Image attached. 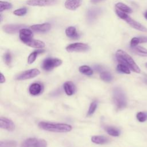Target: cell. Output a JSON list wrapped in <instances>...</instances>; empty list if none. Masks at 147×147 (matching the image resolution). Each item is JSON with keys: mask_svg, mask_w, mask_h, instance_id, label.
<instances>
[{"mask_svg": "<svg viewBox=\"0 0 147 147\" xmlns=\"http://www.w3.org/2000/svg\"><path fill=\"white\" fill-rule=\"evenodd\" d=\"M25 27L23 24H7L3 26V30L7 33L13 34L18 32L21 29Z\"/></svg>", "mask_w": 147, "mask_h": 147, "instance_id": "obj_9", "label": "cell"}, {"mask_svg": "<svg viewBox=\"0 0 147 147\" xmlns=\"http://www.w3.org/2000/svg\"><path fill=\"white\" fill-rule=\"evenodd\" d=\"M5 80H6V79L5 78V76H3V75L1 73V78H0V83L2 84V83H3L5 82Z\"/></svg>", "mask_w": 147, "mask_h": 147, "instance_id": "obj_37", "label": "cell"}, {"mask_svg": "<svg viewBox=\"0 0 147 147\" xmlns=\"http://www.w3.org/2000/svg\"><path fill=\"white\" fill-rule=\"evenodd\" d=\"M4 60L5 63L7 65H10L11 61V56L10 52H6L4 55Z\"/></svg>", "mask_w": 147, "mask_h": 147, "instance_id": "obj_34", "label": "cell"}, {"mask_svg": "<svg viewBox=\"0 0 147 147\" xmlns=\"http://www.w3.org/2000/svg\"><path fill=\"white\" fill-rule=\"evenodd\" d=\"M82 0H66L65 7L69 10H74L78 8L82 4Z\"/></svg>", "mask_w": 147, "mask_h": 147, "instance_id": "obj_17", "label": "cell"}, {"mask_svg": "<svg viewBox=\"0 0 147 147\" xmlns=\"http://www.w3.org/2000/svg\"><path fill=\"white\" fill-rule=\"evenodd\" d=\"M131 51L133 53L141 56H147V49L141 46H136L131 47Z\"/></svg>", "mask_w": 147, "mask_h": 147, "instance_id": "obj_19", "label": "cell"}, {"mask_svg": "<svg viewBox=\"0 0 147 147\" xmlns=\"http://www.w3.org/2000/svg\"><path fill=\"white\" fill-rule=\"evenodd\" d=\"M100 78L102 80L106 82H110L113 79V76L111 74L110 72L107 71H104L101 72L100 75Z\"/></svg>", "mask_w": 147, "mask_h": 147, "instance_id": "obj_25", "label": "cell"}, {"mask_svg": "<svg viewBox=\"0 0 147 147\" xmlns=\"http://www.w3.org/2000/svg\"><path fill=\"white\" fill-rule=\"evenodd\" d=\"M106 130L107 133L111 136L117 137L119 135V131L116 128L113 127H106Z\"/></svg>", "mask_w": 147, "mask_h": 147, "instance_id": "obj_27", "label": "cell"}, {"mask_svg": "<svg viewBox=\"0 0 147 147\" xmlns=\"http://www.w3.org/2000/svg\"><path fill=\"white\" fill-rule=\"evenodd\" d=\"M115 12H116L117 15L120 18H121L123 20H125L129 16L127 14H126V13H125V12H123V11H121V10H119L117 8H116V10H115Z\"/></svg>", "mask_w": 147, "mask_h": 147, "instance_id": "obj_33", "label": "cell"}, {"mask_svg": "<svg viewBox=\"0 0 147 147\" xmlns=\"http://www.w3.org/2000/svg\"><path fill=\"white\" fill-rule=\"evenodd\" d=\"M91 141L96 144H104L109 141V139L103 136H94L91 137Z\"/></svg>", "mask_w": 147, "mask_h": 147, "instance_id": "obj_21", "label": "cell"}, {"mask_svg": "<svg viewBox=\"0 0 147 147\" xmlns=\"http://www.w3.org/2000/svg\"><path fill=\"white\" fill-rule=\"evenodd\" d=\"M57 1L58 0H28L26 4L34 6H46L55 5Z\"/></svg>", "mask_w": 147, "mask_h": 147, "instance_id": "obj_8", "label": "cell"}, {"mask_svg": "<svg viewBox=\"0 0 147 147\" xmlns=\"http://www.w3.org/2000/svg\"><path fill=\"white\" fill-rule=\"evenodd\" d=\"M66 35L70 38L77 39L79 38V34L76 32V28L74 26H69L65 29Z\"/></svg>", "mask_w": 147, "mask_h": 147, "instance_id": "obj_20", "label": "cell"}, {"mask_svg": "<svg viewBox=\"0 0 147 147\" xmlns=\"http://www.w3.org/2000/svg\"><path fill=\"white\" fill-rule=\"evenodd\" d=\"M137 120L140 122H144L147 120V113L146 112H139L136 115Z\"/></svg>", "mask_w": 147, "mask_h": 147, "instance_id": "obj_30", "label": "cell"}, {"mask_svg": "<svg viewBox=\"0 0 147 147\" xmlns=\"http://www.w3.org/2000/svg\"><path fill=\"white\" fill-rule=\"evenodd\" d=\"M43 86L38 83H34L32 84L29 88V92L32 95H38L42 92Z\"/></svg>", "mask_w": 147, "mask_h": 147, "instance_id": "obj_14", "label": "cell"}, {"mask_svg": "<svg viewBox=\"0 0 147 147\" xmlns=\"http://www.w3.org/2000/svg\"><path fill=\"white\" fill-rule=\"evenodd\" d=\"M38 126L43 130L52 132L65 133L70 131L72 130V126L66 123L40 122L38 123Z\"/></svg>", "mask_w": 147, "mask_h": 147, "instance_id": "obj_2", "label": "cell"}, {"mask_svg": "<svg viewBox=\"0 0 147 147\" xmlns=\"http://www.w3.org/2000/svg\"><path fill=\"white\" fill-rule=\"evenodd\" d=\"M47 142L44 140L29 138L22 143L21 147H47Z\"/></svg>", "mask_w": 147, "mask_h": 147, "instance_id": "obj_5", "label": "cell"}, {"mask_svg": "<svg viewBox=\"0 0 147 147\" xmlns=\"http://www.w3.org/2000/svg\"><path fill=\"white\" fill-rule=\"evenodd\" d=\"M24 44L30 47L35 48H42L45 47V44L44 42L38 40L34 39L33 38V37L29 39Z\"/></svg>", "mask_w": 147, "mask_h": 147, "instance_id": "obj_16", "label": "cell"}, {"mask_svg": "<svg viewBox=\"0 0 147 147\" xmlns=\"http://www.w3.org/2000/svg\"><path fill=\"white\" fill-rule=\"evenodd\" d=\"M44 52H45V50H44V49H38V50H36V51L33 52L32 53H31L29 55V56H28V63L29 64H32L36 60L37 56L39 54L44 53Z\"/></svg>", "mask_w": 147, "mask_h": 147, "instance_id": "obj_22", "label": "cell"}, {"mask_svg": "<svg viewBox=\"0 0 147 147\" xmlns=\"http://www.w3.org/2000/svg\"><path fill=\"white\" fill-rule=\"evenodd\" d=\"M51 28V25L48 23H44L42 24H36V25H33L30 26V28L36 32H48L50 30Z\"/></svg>", "mask_w": 147, "mask_h": 147, "instance_id": "obj_13", "label": "cell"}, {"mask_svg": "<svg viewBox=\"0 0 147 147\" xmlns=\"http://www.w3.org/2000/svg\"><path fill=\"white\" fill-rule=\"evenodd\" d=\"M63 87H64V90L65 91V94L69 96L74 94L76 90L75 84L72 82H70V81L66 82L65 83H64L63 85Z\"/></svg>", "mask_w": 147, "mask_h": 147, "instance_id": "obj_18", "label": "cell"}, {"mask_svg": "<svg viewBox=\"0 0 147 147\" xmlns=\"http://www.w3.org/2000/svg\"><path fill=\"white\" fill-rule=\"evenodd\" d=\"M140 43V42L139 37H133L130 41V46L131 47H136L138 45V44Z\"/></svg>", "mask_w": 147, "mask_h": 147, "instance_id": "obj_35", "label": "cell"}, {"mask_svg": "<svg viewBox=\"0 0 147 147\" xmlns=\"http://www.w3.org/2000/svg\"><path fill=\"white\" fill-rule=\"evenodd\" d=\"M79 71L80 73L87 76H91L93 74L92 69L88 65L80 66L79 68Z\"/></svg>", "mask_w": 147, "mask_h": 147, "instance_id": "obj_24", "label": "cell"}, {"mask_svg": "<svg viewBox=\"0 0 147 147\" xmlns=\"http://www.w3.org/2000/svg\"><path fill=\"white\" fill-rule=\"evenodd\" d=\"M103 0H90V2L92 3H94V4H95V3H99L101 1H102Z\"/></svg>", "mask_w": 147, "mask_h": 147, "instance_id": "obj_39", "label": "cell"}, {"mask_svg": "<svg viewBox=\"0 0 147 147\" xmlns=\"http://www.w3.org/2000/svg\"><path fill=\"white\" fill-rule=\"evenodd\" d=\"M90 47L88 45L81 43V42H75L68 45L66 47V50L68 52H85L89 49Z\"/></svg>", "mask_w": 147, "mask_h": 147, "instance_id": "obj_6", "label": "cell"}, {"mask_svg": "<svg viewBox=\"0 0 147 147\" xmlns=\"http://www.w3.org/2000/svg\"><path fill=\"white\" fill-rule=\"evenodd\" d=\"M115 7L125 13H132L131 9L127 6L126 5L122 3V2H118L115 4Z\"/></svg>", "mask_w": 147, "mask_h": 147, "instance_id": "obj_23", "label": "cell"}, {"mask_svg": "<svg viewBox=\"0 0 147 147\" xmlns=\"http://www.w3.org/2000/svg\"><path fill=\"white\" fill-rule=\"evenodd\" d=\"M117 70L118 72L122 73V74H129L130 73V69L126 65L122 64H118L117 67Z\"/></svg>", "mask_w": 147, "mask_h": 147, "instance_id": "obj_26", "label": "cell"}, {"mask_svg": "<svg viewBox=\"0 0 147 147\" xmlns=\"http://www.w3.org/2000/svg\"><path fill=\"white\" fill-rule=\"evenodd\" d=\"M113 100L118 110L125 108L127 105V100L125 92L119 87H116L113 90Z\"/></svg>", "mask_w": 147, "mask_h": 147, "instance_id": "obj_3", "label": "cell"}, {"mask_svg": "<svg viewBox=\"0 0 147 147\" xmlns=\"http://www.w3.org/2000/svg\"><path fill=\"white\" fill-rule=\"evenodd\" d=\"M115 56L117 61L119 63L127 66L130 69H131L133 72L137 73L140 72L141 71L138 66L134 62V60L131 57V56L129 55L126 52L119 49L116 52Z\"/></svg>", "mask_w": 147, "mask_h": 147, "instance_id": "obj_1", "label": "cell"}, {"mask_svg": "<svg viewBox=\"0 0 147 147\" xmlns=\"http://www.w3.org/2000/svg\"><path fill=\"white\" fill-rule=\"evenodd\" d=\"M96 107H97V102L96 101H93L91 104H90V106L89 107V109H88V113H87V115L88 116H90V115H92L95 111L96 110Z\"/></svg>", "mask_w": 147, "mask_h": 147, "instance_id": "obj_31", "label": "cell"}, {"mask_svg": "<svg viewBox=\"0 0 147 147\" xmlns=\"http://www.w3.org/2000/svg\"><path fill=\"white\" fill-rule=\"evenodd\" d=\"M19 36L22 42L25 43L29 39L33 37V33L28 29L22 28L19 31Z\"/></svg>", "mask_w": 147, "mask_h": 147, "instance_id": "obj_12", "label": "cell"}, {"mask_svg": "<svg viewBox=\"0 0 147 147\" xmlns=\"http://www.w3.org/2000/svg\"><path fill=\"white\" fill-rule=\"evenodd\" d=\"M26 12H27V9L25 7H22V8H20L14 10L13 11V14L18 16H22L25 15L26 13Z\"/></svg>", "mask_w": 147, "mask_h": 147, "instance_id": "obj_32", "label": "cell"}, {"mask_svg": "<svg viewBox=\"0 0 147 147\" xmlns=\"http://www.w3.org/2000/svg\"><path fill=\"white\" fill-rule=\"evenodd\" d=\"M12 7V5L6 1H0V12H2L4 10L10 9Z\"/></svg>", "mask_w": 147, "mask_h": 147, "instance_id": "obj_28", "label": "cell"}, {"mask_svg": "<svg viewBox=\"0 0 147 147\" xmlns=\"http://www.w3.org/2000/svg\"><path fill=\"white\" fill-rule=\"evenodd\" d=\"M125 21L132 28H133L134 29H136L140 31H142V32H147V29L144 26L142 25H141L140 23L136 21L135 20H133L130 17L128 16L125 20Z\"/></svg>", "mask_w": 147, "mask_h": 147, "instance_id": "obj_11", "label": "cell"}, {"mask_svg": "<svg viewBox=\"0 0 147 147\" xmlns=\"http://www.w3.org/2000/svg\"><path fill=\"white\" fill-rule=\"evenodd\" d=\"M145 65H146V67H147V63H146V64H145Z\"/></svg>", "mask_w": 147, "mask_h": 147, "instance_id": "obj_41", "label": "cell"}, {"mask_svg": "<svg viewBox=\"0 0 147 147\" xmlns=\"http://www.w3.org/2000/svg\"><path fill=\"white\" fill-rule=\"evenodd\" d=\"M17 142L14 141H1L0 142V147H16Z\"/></svg>", "mask_w": 147, "mask_h": 147, "instance_id": "obj_29", "label": "cell"}, {"mask_svg": "<svg viewBox=\"0 0 147 147\" xmlns=\"http://www.w3.org/2000/svg\"><path fill=\"white\" fill-rule=\"evenodd\" d=\"M140 38V43H144V42H147V37H139Z\"/></svg>", "mask_w": 147, "mask_h": 147, "instance_id": "obj_36", "label": "cell"}, {"mask_svg": "<svg viewBox=\"0 0 147 147\" xmlns=\"http://www.w3.org/2000/svg\"><path fill=\"white\" fill-rule=\"evenodd\" d=\"M101 13V10L98 8H92L88 10L87 13V21L89 22L94 21Z\"/></svg>", "mask_w": 147, "mask_h": 147, "instance_id": "obj_15", "label": "cell"}, {"mask_svg": "<svg viewBox=\"0 0 147 147\" xmlns=\"http://www.w3.org/2000/svg\"><path fill=\"white\" fill-rule=\"evenodd\" d=\"M62 64V60L56 58H47L42 63V68L47 71L52 70L53 68L60 65Z\"/></svg>", "mask_w": 147, "mask_h": 147, "instance_id": "obj_4", "label": "cell"}, {"mask_svg": "<svg viewBox=\"0 0 147 147\" xmlns=\"http://www.w3.org/2000/svg\"><path fill=\"white\" fill-rule=\"evenodd\" d=\"M144 17H145V18L147 20V10L146 11V12H145V14H144Z\"/></svg>", "mask_w": 147, "mask_h": 147, "instance_id": "obj_40", "label": "cell"}, {"mask_svg": "<svg viewBox=\"0 0 147 147\" xmlns=\"http://www.w3.org/2000/svg\"><path fill=\"white\" fill-rule=\"evenodd\" d=\"M94 68L96 71H97L98 72H100L101 71H102V68L101 66L99 65H96L95 67H94Z\"/></svg>", "mask_w": 147, "mask_h": 147, "instance_id": "obj_38", "label": "cell"}, {"mask_svg": "<svg viewBox=\"0 0 147 147\" xmlns=\"http://www.w3.org/2000/svg\"><path fill=\"white\" fill-rule=\"evenodd\" d=\"M40 71L37 68H33L30 69L27 71H25L20 75H18L16 79L18 80H26L33 78L37 76H38L40 74Z\"/></svg>", "mask_w": 147, "mask_h": 147, "instance_id": "obj_7", "label": "cell"}, {"mask_svg": "<svg viewBox=\"0 0 147 147\" xmlns=\"http://www.w3.org/2000/svg\"><path fill=\"white\" fill-rule=\"evenodd\" d=\"M0 127L8 131H13L15 128V125L11 120L6 117H1L0 118Z\"/></svg>", "mask_w": 147, "mask_h": 147, "instance_id": "obj_10", "label": "cell"}]
</instances>
